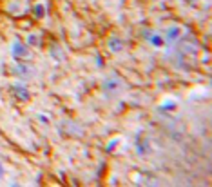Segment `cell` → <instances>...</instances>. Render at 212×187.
<instances>
[{
	"label": "cell",
	"instance_id": "1",
	"mask_svg": "<svg viewBox=\"0 0 212 187\" xmlns=\"http://www.w3.org/2000/svg\"><path fill=\"white\" fill-rule=\"evenodd\" d=\"M0 173H2V171H0Z\"/></svg>",
	"mask_w": 212,
	"mask_h": 187
}]
</instances>
